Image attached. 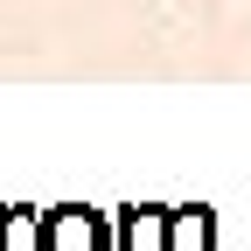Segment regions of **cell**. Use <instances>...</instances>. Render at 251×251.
I'll list each match as a JSON object with an SVG mask.
<instances>
[{
  "instance_id": "obj_1",
  "label": "cell",
  "mask_w": 251,
  "mask_h": 251,
  "mask_svg": "<svg viewBox=\"0 0 251 251\" xmlns=\"http://www.w3.org/2000/svg\"><path fill=\"white\" fill-rule=\"evenodd\" d=\"M28 237H35V251H112V216L84 202H56L28 224Z\"/></svg>"
},
{
  "instance_id": "obj_2",
  "label": "cell",
  "mask_w": 251,
  "mask_h": 251,
  "mask_svg": "<svg viewBox=\"0 0 251 251\" xmlns=\"http://www.w3.org/2000/svg\"><path fill=\"white\" fill-rule=\"evenodd\" d=\"M112 251H168V209L133 202L112 216Z\"/></svg>"
},
{
  "instance_id": "obj_3",
  "label": "cell",
  "mask_w": 251,
  "mask_h": 251,
  "mask_svg": "<svg viewBox=\"0 0 251 251\" xmlns=\"http://www.w3.org/2000/svg\"><path fill=\"white\" fill-rule=\"evenodd\" d=\"M21 224H35V209H28V202H0V251H14Z\"/></svg>"
}]
</instances>
